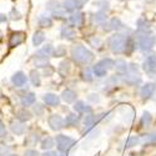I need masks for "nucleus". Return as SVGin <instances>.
<instances>
[{
  "label": "nucleus",
  "mask_w": 156,
  "mask_h": 156,
  "mask_svg": "<svg viewBox=\"0 0 156 156\" xmlns=\"http://www.w3.org/2000/svg\"><path fill=\"white\" fill-rule=\"evenodd\" d=\"M129 35L122 34V33H116L114 35H111L108 39V44L109 48L111 49V51L114 54H122L126 53V48H127V43H129Z\"/></svg>",
  "instance_id": "nucleus-1"
},
{
  "label": "nucleus",
  "mask_w": 156,
  "mask_h": 156,
  "mask_svg": "<svg viewBox=\"0 0 156 156\" xmlns=\"http://www.w3.org/2000/svg\"><path fill=\"white\" fill-rule=\"evenodd\" d=\"M71 56L75 62L81 64V65H87L94 60V54L80 44L74 45L71 48Z\"/></svg>",
  "instance_id": "nucleus-2"
},
{
  "label": "nucleus",
  "mask_w": 156,
  "mask_h": 156,
  "mask_svg": "<svg viewBox=\"0 0 156 156\" xmlns=\"http://www.w3.org/2000/svg\"><path fill=\"white\" fill-rule=\"evenodd\" d=\"M55 141H56V146H58L59 151H61V152H68L71 149V146L75 144L74 139L65 136V135H58Z\"/></svg>",
  "instance_id": "nucleus-3"
},
{
  "label": "nucleus",
  "mask_w": 156,
  "mask_h": 156,
  "mask_svg": "<svg viewBox=\"0 0 156 156\" xmlns=\"http://www.w3.org/2000/svg\"><path fill=\"white\" fill-rule=\"evenodd\" d=\"M156 43V37L150 35V34H144L141 33V35L139 36V46L142 51H147V50H151L154 48Z\"/></svg>",
  "instance_id": "nucleus-4"
},
{
  "label": "nucleus",
  "mask_w": 156,
  "mask_h": 156,
  "mask_svg": "<svg viewBox=\"0 0 156 156\" xmlns=\"http://www.w3.org/2000/svg\"><path fill=\"white\" fill-rule=\"evenodd\" d=\"M142 69L150 77H155L156 76V56L155 55L147 56L144 64H142Z\"/></svg>",
  "instance_id": "nucleus-5"
},
{
  "label": "nucleus",
  "mask_w": 156,
  "mask_h": 156,
  "mask_svg": "<svg viewBox=\"0 0 156 156\" xmlns=\"http://www.w3.org/2000/svg\"><path fill=\"white\" fill-rule=\"evenodd\" d=\"M48 64H49V55L44 54L41 50H39L34 55V65L36 68H46Z\"/></svg>",
  "instance_id": "nucleus-6"
},
{
  "label": "nucleus",
  "mask_w": 156,
  "mask_h": 156,
  "mask_svg": "<svg viewBox=\"0 0 156 156\" xmlns=\"http://www.w3.org/2000/svg\"><path fill=\"white\" fill-rule=\"evenodd\" d=\"M48 122H49V126L51 127V130H54V131H58V130L64 127V120L60 115H55V114L51 115Z\"/></svg>",
  "instance_id": "nucleus-7"
},
{
  "label": "nucleus",
  "mask_w": 156,
  "mask_h": 156,
  "mask_svg": "<svg viewBox=\"0 0 156 156\" xmlns=\"http://www.w3.org/2000/svg\"><path fill=\"white\" fill-rule=\"evenodd\" d=\"M27 81H28V77L23 71H18L11 76V83L16 87H23L25 84H27Z\"/></svg>",
  "instance_id": "nucleus-8"
},
{
  "label": "nucleus",
  "mask_w": 156,
  "mask_h": 156,
  "mask_svg": "<svg viewBox=\"0 0 156 156\" xmlns=\"http://www.w3.org/2000/svg\"><path fill=\"white\" fill-rule=\"evenodd\" d=\"M25 40V34L21 31H16V33H12L10 35V40H9V45L11 48H15L19 46L20 44H23Z\"/></svg>",
  "instance_id": "nucleus-9"
},
{
  "label": "nucleus",
  "mask_w": 156,
  "mask_h": 156,
  "mask_svg": "<svg viewBox=\"0 0 156 156\" xmlns=\"http://www.w3.org/2000/svg\"><path fill=\"white\" fill-rule=\"evenodd\" d=\"M155 89H156L155 84H151V83L145 84L144 86L141 87V96H142V99H144V100L150 99L154 95V93H155Z\"/></svg>",
  "instance_id": "nucleus-10"
},
{
  "label": "nucleus",
  "mask_w": 156,
  "mask_h": 156,
  "mask_svg": "<svg viewBox=\"0 0 156 156\" xmlns=\"http://www.w3.org/2000/svg\"><path fill=\"white\" fill-rule=\"evenodd\" d=\"M121 80L122 83H125L126 85H130V86H135L137 84L141 83V77L136 74H129V75H124L121 76Z\"/></svg>",
  "instance_id": "nucleus-11"
},
{
  "label": "nucleus",
  "mask_w": 156,
  "mask_h": 156,
  "mask_svg": "<svg viewBox=\"0 0 156 156\" xmlns=\"http://www.w3.org/2000/svg\"><path fill=\"white\" fill-rule=\"evenodd\" d=\"M61 37L66 39V40H73V39L76 37V31L73 27H70V25H65V27L61 28Z\"/></svg>",
  "instance_id": "nucleus-12"
},
{
  "label": "nucleus",
  "mask_w": 156,
  "mask_h": 156,
  "mask_svg": "<svg viewBox=\"0 0 156 156\" xmlns=\"http://www.w3.org/2000/svg\"><path fill=\"white\" fill-rule=\"evenodd\" d=\"M43 99H44V102L46 104V105L53 106V108L58 106L59 104H60V98H59L58 95H55V94H51V93L45 94Z\"/></svg>",
  "instance_id": "nucleus-13"
},
{
  "label": "nucleus",
  "mask_w": 156,
  "mask_h": 156,
  "mask_svg": "<svg viewBox=\"0 0 156 156\" xmlns=\"http://www.w3.org/2000/svg\"><path fill=\"white\" fill-rule=\"evenodd\" d=\"M70 23L74 25V27H81V25L84 24V20H85V16L83 12L77 11V12H73L71 16L69 18Z\"/></svg>",
  "instance_id": "nucleus-14"
},
{
  "label": "nucleus",
  "mask_w": 156,
  "mask_h": 156,
  "mask_svg": "<svg viewBox=\"0 0 156 156\" xmlns=\"http://www.w3.org/2000/svg\"><path fill=\"white\" fill-rule=\"evenodd\" d=\"M102 119V116L101 115H91V114H89L85 116V119H84V125L87 127V129H91L98 121H100Z\"/></svg>",
  "instance_id": "nucleus-15"
},
{
  "label": "nucleus",
  "mask_w": 156,
  "mask_h": 156,
  "mask_svg": "<svg viewBox=\"0 0 156 156\" xmlns=\"http://www.w3.org/2000/svg\"><path fill=\"white\" fill-rule=\"evenodd\" d=\"M37 24H39V27H41V28H51L53 27V20H51L50 16L41 14V15H39Z\"/></svg>",
  "instance_id": "nucleus-16"
},
{
  "label": "nucleus",
  "mask_w": 156,
  "mask_h": 156,
  "mask_svg": "<svg viewBox=\"0 0 156 156\" xmlns=\"http://www.w3.org/2000/svg\"><path fill=\"white\" fill-rule=\"evenodd\" d=\"M10 129L15 135H23L25 133V126L20 121H12L10 124Z\"/></svg>",
  "instance_id": "nucleus-17"
},
{
  "label": "nucleus",
  "mask_w": 156,
  "mask_h": 156,
  "mask_svg": "<svg viewBox=\"0 0 156 156\" xmlns=\"http://www.w3.org/2000/svg\"><path fill=\"white\" fill-rule=\"evenodd\" d=\"M93 70H94V74L98 76V77H104L106 75V73H108V69L105 68V65H104L101 61H99L95 66L93 68Z\"/></svg>",
  "instance_id": "nucleus-18"
},
{
  "label": "nucleus",
  "mask_w": 156,
  "mask_h": 156,
  "mask_svg": "<svg viewBox=\"0 0 156 156\" xmlns=\"http://www.w3.org/2000/svg\"><path fill=\"white\" fill-rule=\"evenodd\" d=\"M80 121V118L77 115L75 114H69L66 116V119L64 120V124L65 126H68V127H71V126H76V124Z\"/></svg>",
  "instance_id": "nucleus-19"
},
{
  "label": "nucleus",
  "mask_w": 156,
  "mask_h": 156,
  "mask_svg": "<svg viewBox=\"0 0 156 156\" xmlns=\"http://www.w3.org/2000/svg\"><path fill=\"white\" fill-rule=\"evenodd\" d=\"M35 100H36L35 94L34 93H28L21 98V104H23V106H30L35 102Z\"/></svg>",
  "instance_id": "nucleus-20"
},
{
  "label": "nucleus",
  "mask_w": 156,
  "mask_h": 156,
  "mask_svg": "<svg viewBox=\"0 0 156 156\" xmlns=\"http://www.w3.org/2000/svg\"><path fill=\"white\" fill-rule=\"evenodd\" d=\"M61 98H62V100L65 102H74L75 99H76V94L73 91V90L66 89V90H64V91H62Z\"/></svg>",
  "instance_id": "nucleus-21"
},
{
  "label": "nucleus",
  "mask_w": 156,
  "mask_h": 156,
  "mask_svg": "<svg viewBox=\"0 0 156 156\" xmlns=\"http://www.w3.org/2000/svg\"><path fill=\"white\" fill-rule=\"evenodd\" d=\"M137 29H139V33L146 34V31H150L151 25H150V23L146 21L145 19H139V20H137Z\"/></svg>",
  "instance_id": "nucleus-22"
},
{
  "label": "nucleus",
  "mask_w": 156,
  "mask_h": 156,
  "mask_svg": "<svg viewBox=\"0 0 156 156\" xmlns=\"http://www.w3.org/2000/svg\"><path fill=\"white\" fill-rule=\"evenodd\" d=\"M74 110L77 111V112H81V114L83 112H87V114L91 112V108L87 106L84 101H77L74 105Z\"/></svg>",
  "instance_id": "nucleus-23"
},
{
  "label": "nucleus",
  "mask_w": 156,
  "mask_h": 156,
  "mask_svg": "<svg viewBox=\"0 0 156 156\" xmlns=\"http://www.w3.org/2000/svg\"><path fill=\"white\" fill-rule=\"evenodd\" d=\"M110 25V29L111 30H116V31H119V30H122L125 27H124V24L121 23V20L119 18H112L109 23Z\"/></svg>",
  "instance_id": "nucleus-24"
},
{
  "label": "nucleus",
  "mask_w": 156,
  "mask_h": 156,
  "mask_svg": "<svg viewBox=\"0 0 156 156\" xmlns=\"http://www.w3.org/2000/svg\"><path fill=\"white\" fill-rule=\"evenodd\" d=\"M45 40V34L43 31H35L34 36H33V44L35 46H39L40 44H43Z\"/></svg>",
  "instance_id": "nucleus-25"
},
{
  "label": "nucleus",
  "mask_w": 156,
  "mask_h": 156,
  "mask_svg": "<svg viewBox=\"0 0 156 156\" xmlns=\"http://www.w3.org/2000/svg\"><path fill=\"white\" fill-rule=\"evenodd\" d=\"M151 120H152V116L149 111H144L142 112V116H141V120H140V125L142 127H146L151 124Z\"/></svg>",
  "instance_id": "nucleus-26"
},
{
  "label": "nucleus",
  "mask_w": 156,
  "mask_h": 156,
  "mask_svg": "<svg viewBox=\"0 0 156 156\" xmlns=\"http://www.w3.org/2000/svg\"><path fill=\"white\" fill-rule=\"evenodd\" d=\"M60 8H62V5L59 2H56V0H49V2L46 3V10L50 11L51 14H53L54 11H56L58 9H60Z\"/></svg>",
  "instance_id": "nucleus-27"
},
{
  "label": "nucleus",
  "mask_w": 156,
  "mask_h": 156,
  "mask_svg": "<svg viewBox=\"0 0 156 156\" xmlns=\"http://www.w3.org/2000/svg\"><path fill=\"white\" fill-rule=\"evenodd\" d=\"M62 9L68 12H74L76 10L75 0H64L62 2Z\"/></svg>",
  "instance_id": "nucleus-28"
},
{
  "label": "nucleus",
  "mask_w": 156,
  "mask_h": 156,
  "mask_svg": "<svg viewBox=\"0 0 156 156\" xmlns=\"http://www.w3.org/2000/svg\"><path fill=\"white\" fill-rule=\"evenodd\" d=\"M106 19H108V16H106V14L102 10H99L98 12H95V14H94V21L96 24H101V25L105 24Z\"/></svg>",
  "instance_id": "nucleus-29"
},
{
  "label": "nucleus",
  "mask_w": 156,
  "mask_h": 156,
  "mask_svg": "<svg viewBox=\"0 0 156 156\" xmlns=\"http://www.w3.org/2000/svg\"><path fill=\"white\" fill-rule=\"evenodd\" d=\"M54 142H55V140H54L53 137L46 136V137L41 141V149H43V150H50V149H53V147H54Z\"/></svg>",
  "instance_id": "nucleus-30"
},
{
  "label": "nucleus",
  "mask_w": 156,
  "mask_h": 156,
  "mask_svg": "<svg viewBox=\"0 0 156 156\" xmlns=\"http://www.w3.org/2000/svg\"><path fill=\"white\" fill-rule=\"evenodd\" d=\"M142 142H144V145H156V131L145 135L142 137Z\"/></svg>",
  "instance_id": "nucleus-31"
},
{
  "label": "nucleus",
  "mask_w": 156,
  "mask_h": 156,
  "mask_svg": "<svg viewBox=\"0 0 156 156\" xmlns=\"http://www.w3.org/2000/svg\"><path fill=\"white\" fill-rule=\"evenodd\" d=\"M115 68H116V70H118L119 73H125L126 70H127V64H126V61L125 60H122V59H118L115 61Z\"/></svg>",
  "instance_id": "nucleus-32"
},
{
  "label": "nucleus",
  "mask_w": 156,
  "mask_h": 156,
  "mask_svg": "<svg viewBox=\"0 0 156 156\" xmlns=\"http://www.w3.org/2000/svg\"><path fill=\"white\" fill-rule=\"evenodd\" d=\"M30 79H31V83H33V85L34 86H40V84H41V80H40V75H39V73L36 71V70H33L31 73H30Z\"/></svg>",
  "instance_id": "nucleus-33"
},
{
  "label": "nucleus",
  "mask_w": 156,
  "mask_h": 156,
  "mask_svg": "<svg viewBox=\"0 0 156 156\" xmlns=\"http://www.w3.org/2000/svg\"><path fill=\"white\" fill-rule=\"evenodd\" d=\"M18 119H19L20 121H29V120L31 119V112H29L28 110L23 109V110H20V111L18 112Z\"/></svg>",
  "instance_id": "nucleus-34"
},
{
  "label": "nucleus",
  "mask_w": 156,
  "mask_h": 156,
  "mask_svg": "<svg viewBox=\"0 0 156 156\" xmlns=\"http://www.w3.org/2000/svg\"><path fill=\"white\" fill-rule=\"evenodd\" d=\"M70 62L69 61H62L60 65H59V73L61 74V75H66V74H69V71H70Z\"/></svg>",
  "instance_id": "nucleus-35"
},
{
  "label": "nucleus",
  "mask_w": 156,
  "mask_h": 156,
  "mask_svg": "<svg viewBox=\"0 0 156 156\" xmlns=\"http://www.w3.org/2000/svg\"><path fill=\"white\" fill-rule=\"evenodd\" d=\"M139 144V137L137 136H130L127 140H126V144H125V147L126 149H130L133 146H136Z\"/></svg>",
  "instance_id": "nucleus-36"
},
{
  "label": "nucleus",
  "mask_w": 156,
  "mask_h": 156,
  "mask_svg": "<svg viewBox=\"0 0 156 156\" xmlns=\"http://www.w3.org/2000/svg\"><path fill=\"white\" fill-rule=\"evenodd\" d=\"M65 55H66V48H65L64 45L56 46V49L54 51V56L55 58H61V56H65Z\"/></svg>",
  "instance_id": "nucleus-37"
},
{
  "label": "nucleus",
  "mask_w": 156,
  "mask_h": 156,
  "mask_svg": "<svg viewBox=\"0 0 156 156\" xmlns=\"http://www.w3.org/2000/svg\"><path fill=\"white\" fill-rule=\"evenodd\" d=\"M37 141H39V136H37V135H35V134H31L30 136H28V140L25 141V144H29V145L34 146Z\"/></svg>",
  "instance_id": "nucleus-38"
},
{
  "label": "nucleus",
  "mask_w": 156,
  "mask_h": 156,
  "mask_svg": "<svg viewBox=\"0 0 156 156\" xmlns=\"http://www.w3.org/2000/svg\"><path fill=\"white\" fill-rule=\"evenodd\" d=\"M83 79L85 80V81H87V83H90V81H93V76H91V71H90V69H85L84 71H83Z\"/></svg>",
  "instance_id": "nucleus-39"
},
{
  "label": "nucleus",
  "mask_w": 156,
  "mask_h": 156,
  "mask_svg": "<svg viewBox=\"0 0 156 156\" xmlns=\"http://www.w3.org/2000/svg\"><path fill=\"white\" fill-rule=\"evenodd\" d=\"M86 3H89V0H75V6L76 9H83Z\"/></svg>",
  "instance_id": "nucleus-40"
},
{
  "label": "nucleus",
  "mask_w": 156,
  "mask_h": 156,
  "mask_svg": "<svg viewBox=\"0 0 156 156\" xmlns=\"http://www.w3.org/2000/svg\"><path fill=\"white\" fill-rule=\"evenodd\" d=\"M41 51H43L44 54H46V55H50L51 53H53V46H51L50 44H46V45L41 49Z\"/></svg>",
  "instance_id": "nucleus-41"
},
{
  "label": "nucleus",
  "mask_w": 156,
  "mask_h": 156,
  "mask_svg": "<svg viewBox=\"0 0 156 156\" xmlns=\"http://www.w3.org/2000/svg\"><path fill=\"white\" fill-rule=\"evenodd\" d=\"M87 100L91 101V102H99V101H100V98H99L98 94H90V95L87 96Z\"/></svg>",
  "instance_id": "nucleus-42"
},
{
  "label": "nucleus",
  "mask_w": 156,
  "mask_h": 156,
  "mask_svg": "<svg viewBox=\"0 0 156 156\" xmlns=\"http://www.w3.org/2000/svg\"><path fill=\"white\" fill-rule=\"evenodd\" d=\"M10 18H11L12 20H19L21 16H20V14H19V12H18L15 9H12L11 12H10Z\"/></svg>",
  "instance_id": "nucleus-43"
},
{
  "label": "nucleus",
  "mask_w": 156,
  "mask_h": 156,
  "mask_svg": "<svg viewBox=\"0 0 156 156\" xmlns=\"http://www.w3.org/2000/svg\"><path fill=\"white\" fill-rule=\"evenodd\" d=\"M90 44H91V46H94V48H98L100 44H101V40H100V39L99 37H93L91 39V40H90Z\"/></svg>",
  "instance_id": "nucleus-44"
},
{
  "label": "nucleus",
  "mask_w": 156,
  "mask_h": 156,
  "mask_svg": "<svg viewBox=\"0 0 156 156\" xmlns=\"http://www.w3.org/2000/svg\"><path fill=\"white\" fill-rule=\"evenodd\" d=\"M5 135H6V127H5L4 122L0 120V137H3V136H5Z\"/></svg>",
  "instance_id": "nucleus-45"
},
{
  "label": "nucleus",
  "mask_w": 156,
  "mask_h": 156,
  "mask_svg": "<svg viewBox=\"0 0 156 156\" xmlns=\"http://www.w3.org/2000/svg\"><path fill=\"white\" fill-rule=\"evenodd\" d=\"M34 112H35L36 115H41V114H43V108H41V105L36 104V105L34 106Z\"/></svg>",
  "instance_id": "nucleus-46"
},
{
  "label": "nucleus",
  "mask_w": 156,
  "mask_h": 156,
  "mask_svg": "<svg viewBox=\"0 0 156 156\" xmlns=\"http://www.w3.org/2000/svg\"><path fill=\"white\" fill-rule=\"evenodd\" d=\"M9 152V147H6L5 145H0V156L6 155Z\"/></svg>",
  "instance_id": "nucleus-47"
},
{
  "label": "nucleus",
  "mask_w": 156,
  "mask_h": 156,
  "mask_svg": "<svg viewBox=\"0 0 156 156\" xmlns=\"http://www.w3.org/2000/svg\"><path fill=\"white\" fill-rule=\"evenodd\" d=\"M24 156H40V155H39V152L35 151V150H27V152H25Z\"/></svg>",
  "instance_id": "nucleus-48"
},
{
  "label": "nucleus",
  "mask_w": 156,
  "mask_h": 156,
  "mask_svg": "<svg viewBox=\"0 0 156 156\" xmlns=\"http://www.w3.org/2000/svg\"><path fill=\"white\" fill-rule=\"evenodd\" d=\"M44 73H45V76H50L51 74H53V73H54V69H50V70H46V68H45Z\"/></svg>",
  "instance_id": "nucleus-49"
},
{
  "label": "nucleus",
  "mask_w": 156,
  "mask_h": 156,
  "mask_svg": "<svg viewBox=\"0 0 156 156\" xmlns=\"http://www.w3.org/2000/svg\"><path fill=\"white\" fill-rule=\"evenodd\" d=\"M43 156H58V155H56V152H53V151H48V152H45Z\"/></svg>",
  "instance_id": "nucleus-50"
},
{
  "label": "nucleus",
  "mask_w": 156,
  "mask_h": 156,
  "mask_svg": "<svg viewBox=\"0 0 156 156\" xmlns=\"http://www.w3.org/2000/svg\"><path fill=\"white\" fill-rule=\"evenodd\" d=\"M6 15H3V14H0V23H4V21H6Z\"/></svg>",
  "instance_id": "nucleus-51"
},
{
  "label": "nucleus",
  "mask_w": 156,
  "mask_h": 156,
  "mask_svg": "<svg viewBox=\"0 0 156 156\" xmlns=\"http://www.w3.org/2000/svg\"><path fill=\"white\" fill-rule=\"evenodd\" d=\"M61 156H68V155H66V152H62V155H61Z\"/></svg>",
  "instance_id": "nucleus-52"
},
{
  "label": "nucleus",
  "mask_w": 156,
  "mask_h": 156,
  "mask_svg": "<svg viewBox=\"0 0 156 156\" xmlns=\"http://www.w3.org/2000/svg\"><path fill=\"white\" fill-rule=\"evenodd\" d=\"M3 36V34H2V31H0V37H2Z\"/></svg>",
  "instance_id": "nucleus-53"
},
{
  "label": "nucleus",
  "mask_w": 156,
  "mask_h": 156,
  "mask_svg": "<svg viewBox=\"0 0 156 156\" xmlns=\"http://www.w3.org/2000/svg\"><path fill=\"white\" fill-rule=\"evenodd\" d=\"M9 156H18V155H9Z\"/></svg>",
  "instance_id": "nucleus-54"
},
{
  "label": "nucleus",
  "mask_w": 156,
  "mask_h": 156,
  "mask_svg": "<svg viewBox=\"0 0 156 156\" xmlns=\"http://www.w3.org/2000/svg\"><path fill=\"white\" fill-rule=\"evenodd\" d=\"M98 2H99V0H98ZM104 2H106V0H104Z\"/></svg>",
  "instance_id": "nucleus-55"
}]
</instances>
